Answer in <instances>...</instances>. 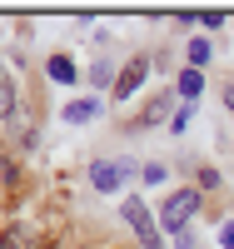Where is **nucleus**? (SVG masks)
I'll use <instances>...</instances> for the list:
<instances>
[{
    "label": "nucleus",
    "mask_w": 234,
    "mask_h": 249,
    "mask_svg": "<svg viewBox=\"0 0 234 249\" xmlns=\"http://www.w3.org/2000/svg\"><path fill=\"white\" fill-rule=\"evenodd\" d=\"M199 204H204L199 190H180V195H169V199H164V210H160V224H164L169 234H184V230H189V219L199 214Z\"/></svg>",
    "instance_id": "obj_1"
},
{
    "label": "nucleus",
    "mask_w": 234,
    "mask_h": 249,
    "mask_svg": "<svg viewBox=\"0 0 234 249\" xmlns=\"http://www.w3.org/2000/svg\"><path fill=\"white\" fill-rule=\"evenodd\" d=\"M120 214H125V224H130V230H135V239L144 244V249H160V234H155V214L150 210H144V199H125L120 204Z\"/></svg>",
    "instance_id": "obj_2"
},
{
    "label": "nucleus",
    "mask_w": 234,
    "mask_h": 249,
    "mask_svg": "<svg viewBox=\"0 0 234 249\" xmlns=\"http://www.w3.org/2000/svg\"><path fill=\"white\" fill-rule=\"evenodd\" d=\"M144 80H150V60H144V55H135L130 65L120 70V80H115V100H130V95L144 85Z\"/></svg>",
    "instance_id": "obj_3"
},
{
    "label": "nucleus",
    "mask_w": 234,
    "mask_h": 249,
    "mask_svg": "<svg viewBox=\"0 0 234 249\" xmlns=\"http://www.w3.org/2000/svg\"><path fill=\"white\" fill-rule=\"evenodd\" d=\"M125 175H130V164H90V184L100 195H120V184H125Z\"/></svg>",
    "instance_id": "obj_4"
},
{
    "label": "nucleus",
    "mask_w": 234,
    "mask_h": 249,
    "mask_svg": "<svg viewBox=\"0 0 234 249\" xmlns=\"http://www.w3.org/2000/svg\"><path fill=\"white\" fill-rule=\"evenodd\" d=\"M45 70H50L55 85H75V80H80V70H75V60H70V55H50V60H45Z\"/></svg>",
    "instance_id": "obj_5"
},
{
    "label": "nucleus",
    "mask_w": 234,
    "mask_h": 249,
    "mask_svg": "<svg viewBox=\"0 0 234 249\" xmlns=\"http://www.w3.org/2000/svg\"><path fill=\"white\" fill-rule=\"evenodd\" d=\"M10 115H15V80L0 65V120H10Z\"/></svg>",
    "instance_id": "obj_6"
},
{
    "label": "nucleus",
    "mask_w": 234,
    "mask_h": 249,
    "mask_svg": "<svg viewBox=\"0 0 234 249\" xmlns=\"http://www.w3.org/2000/svg\"><path fill=\"white\" fill-rule=\"evenodd\" d=\"M175 90L184 95V105H195V95L204 90V75H199V70H184V75H180V85H175Z\"/></svg>",
    "instance_id": "obj_7"
},
{
    "label": "nucleus",
    "mask_w": 234,
    "mask_h": 249,
    "mask_svg": "<svg viewBox=\"0 0 234 249\" xmlns=\"http://www.w3.org/2000/svg\"><path fill=\"white\" fill-rule=\"evenodd\" d=\"M65 120L70 124H90L95 120V100H75V105H65Z\"/></svg>",
    "instance_id": "obj_8"
},
{
    "label": "nucleus",
    "mask_w": 234,
    "mask_h": 249,
    "mask_svg": "<svg viewBox=\"0 0 234 249\" xmlns=\"http://www.w3.org/2000/svg\"><path fill=\"white\" fill-rule=\"evenodd\" d=\"M0 249H35V239L25 230H5V234H0Z\"/></svg>",
    "instance_id": "obj_9"
},
{
    "label": "nucleus",
    "mask_w": 234,
    "mask_h": 249,
    "mask_svg": "<svg viewBox=\"0 0 234 249\" xmlns=\"http://www.w3.org/2000/svg\"><path fill=\"white\" fill-rule=\"evenodd\" d=\"M164 115H169V95H155V100H150V110H144V124H160Z\"/></svg>",
    "instance_id": "obj_10"
},
{
    "label": "nucleus",
    "mask_w": 234,
    "mask_h": 249,
    "mask_svg": "<svg viewBox=\"0 0 234 249\" xmlns=\"http://www.w3.org/2000/svg\"><path fill=\"white\" fill-rule=\"evenodd\" d=\"M110 75H115V70H110V60H95V65H90V85L105 90V85H110Z\"/></svg>",
    "instance_id": "obj_11"
},
{
    "label": "nucleus",
    "mask_w": 234,
    "mask_h": 249,
    "mask_svg": "<svg viewBox=\"0 0 234 249\" xmlns=\"http://www.w3.org/2000/svg\"><path fill=\"white\" fill-rule=\"evenodd\" d=\"M189 60H195V70L209 60V40H189Z\"/></svg>",
    "instance_id": "obj_12"
},
{
    "label": "nucleus",
    "mask_w": 234,
    "mask_h": 249,
    "mask_svg": "<svg viewBox=\"0 0 234 249\" xmlns=\"http://www.w3.org/2000/svg\"><path fill=\"white\" fill-rule=\"evenodd\" d=\"M189 120H195V105H184L175 120H169V130H175V135H184V130H189Z\"/></svg>",
    "instance_id": "obj_13"
},
{
    "label": "nucleus",
    "mask_w": 234,
    "mask_h": 249,
    "mask_svg": "<svg viewBox=\"0 0 234 249\" xmlns=\"http://www.w3.org/2000/svg\"><path fill=\"white\" fill-rule=\"evenodd\" d=\"M140 179H144V184H160V179H164V164H140Z\"/></svg>",
    "instance_id": "obj_14"
},
{
    "label": "nucleus",
    "mask_w": 234,
    "mask_h": 249,
    "mask_svg": "<svg viewBox=\"0 0 234 249\" xmlns=\"http://www.w3.org/2000/svg\"><path fill=\"white\" fill-rule=\"evenodd\" d=\"M175 249H199V239H195V234L184 230V234H175Z\"/></svg>",
    "instance_id": "obj_15"
},
{
    "label": "nucleus",
    "mask_w": 234,
    "mask_h": 249,
    "mask_svg": "<svg viewBox=\"0 0 234 249\" xmlns=\"http://www.w3.org/2000/svg\"><path fill=\"white\" fill-rule=\"evenodd\" d=\"M219 244H224V249H234V224H224V230H219Z\"/></svg>",
    "instance_id": "obj_16"
},
{
    "label": "nucleus",
    "mask_w": 234,
    "mask_h": 249,
    "mask_svg": "<svg viewBox=\"0 0 234 249\" xmlns=\"http://www.w3.org/2000/svg\"><path fill=\"white\" fill-rule=\"evenodd\" d=\"M224 105H229V110H234V85H224Z\"/></svg>",
    "instance_id": "obj_17"
}]
</instances>
